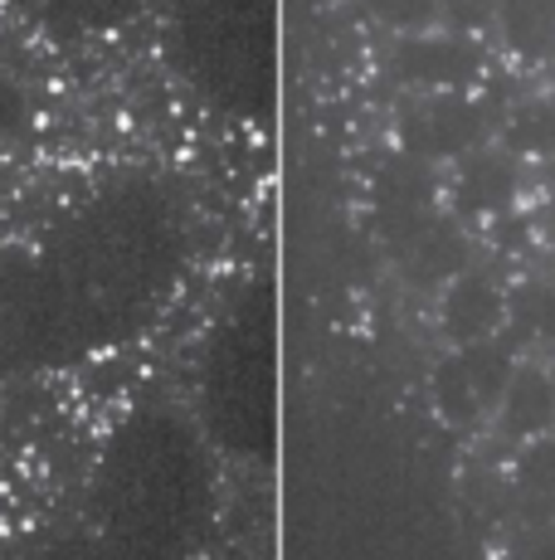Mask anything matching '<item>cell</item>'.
I'll use <instances>...</instances> for the list:
<instances>
[{"label":"cell","instance_id":"cell-1","mask_svg":"<svg viewBox=\"0 0 555 560\" xmlns=\"http://www.w3.org/2000/svg\"><path fill=\"white\" fill-rule=\"evenodd\" d=\"M511 371H517V361L497 337L453 347L434 371V409L453 429H477L487 415H497Z\"/></svg>","mask_w":555,"mask_h":560},{"label":"cell","instance_id":"cell-2","mask_svg":"<svg viewBox=\"0 0 555 560\" xmlns=\"http://www.w3.org/2000/svg\"><path fill=\"white\" fill-rule=\"evenodd\" d=\"M487 132H493V113L468 89L463 93H424V98L404 113L400 147L410 156L439 166V161H463L468 152H477V147L487 142Z\"/></svg>","mask_w":555,"mask_h":560},{"label":"cell","instance_id":"cell-3","mask_svg":"<svg viewBox=\"0 0 555 560\" xmlns=\"http://www.w3.org/2000/svg\"><path fill=\"white\" fill-rule=\"evenodd\" d=\"M390 79L420 93H463L483 79V49L468 35H400L390 49Z\"/></svg>","mask_w":555,"mask_h":560},{"label":"cell","instance_id":"cell-4","mask_svg":"<svg viewBox=\"0 0 555 560\" xmlns=\"http://www.w3.org/2000/svg\"><path fill=\"white\" fill-rule=\"evenodd\" d=\"M434 166L420 156H410L400 147L376 176V220L386 230L390 244H400L410 230H420L434 214Z\"/></svg>","mask_w":555,"mask_h":560},{"label":"cell","instance_id":"cell-5","mask_svg":"<svg viewBox=\"0 0 555 560\" xmlns=\"http://www.w3.org/2000/svg\"><path fill=\"white\" fill-rule=\"evenodd\" d=\"M521 190V171L517 156L501 152V147H477L458 161V176H453V210L463 220H497L517 205Z\"/></svg>","mask_w":555,"mask_h":560},{"label":"cell","instance_id":"cell-6","mask_svg":"<svg viewBox=\"0 0 555 560\" xmlns=\"http://www.w3.org/2000/svg\"><path fill=\"white\" fill-rule=\"evenodd\" d=\"M507 322V293L493 283L487 273H458L444 293L439 307V327L453 347H468V341H487L501 331Z\"/></svg>","mask_w":555,"mask_h":560},{"label":"cell","instance_id":"cell-7","mask_svg":"<svg viewBox=\"0 0 555 560\" xmlns=\"http://www.w3.org/2000/svg\"><path fill=\"white\" fill-rule=\"evenodd\" d=\"M394 254H400L404 273L414 278V283H448V278H458L468 268V240L463 230H458L453 220H444L439 210L429 214V220L420 224V230H410L400 244H394Z\"/></svg>","mask_w":555,"mask_h":560},{"label":"cell","instance_id":"cell-8","mask_svg":"<svg viewBox=\"0 0 555 560\" xmlns=\"http://www.w3.org/2000/svg\"><path fill=\"white\" fill-rule=\"evenodd\" d=\"M497 424L507 439H541L555 429V375L541 365H517L501 390Z\"/></svg>","mask_w":555,"mask_h":560},{"label":"cell","instance_id":"cell-9","mask_svg":"<svg viewBox=\"0 0 555 560\" xmlns=\"http://www.w3.org/2000/svg\"><path fill=\"white\" fill-rule=\"evenodd\" d=\"M497 30L507 49L527 63H541L555 54V0H501Z\"/></svg>","mask_w":555,"mask_h":560},{"label":"cell","instance_id":"cell-10","mask_svg":"<svg viewBox=\"0 0 555 560\" xmlns=\"http://www.w3.org/2000/svg\"><path fill=\"white\" fill-rule=\"evenodd\" d=\"M511 502L531 522H555V439L541 434L511 472Z\"/></svg>","mask_w":555,"mask_h":560},{"label":"cell","instance_id":"cell-11","mask_svg":"<svg viewBox=\"0 0 555 560\" xmlns=\"http://www.w3.org/2000/svg\"><path fill=\"white\" fill-rule=\"evenodd\" d=\"M501 152L555 156V98H527L501 117Z\"/></svg>","mask_w":555,"mask_h":560},{"label":"cell","instance_id":"cell-12","mask_svg":"<svg viewBox=\"0 0 555 560\" xmlns=\"http://www.w3.org/2000/svg\"><path fill=\"white\" fill-rule=\"evenodd\" d=\"M507 317L521 337L555 351V278H527L507 293Z\"/></svg>","mask_w":555,"mask_h":560},{"label":"cell","instance_id":"cell-13","mask_svg":"<svg viewBox=\"0 0 555 560\" xmlns=\"http://www.w3.org/2000/svg\"><path fill=\"white\" fill-rule=\"evenodd\" d=\"M366 5L390 35H420V30H434L444 0H366Z\"/></svg>","mask_w":555,"mask_h":560},{"label":"cell","instance_id":"cell-14","mask_svg":"<svg viewBox=\"0 0 555 560\" xmlns=\"http://www.w3.org/2000/svg\"><path fill=\"white\" fill-rule=\"evenodd\" d=\"M497 5L501 0H444L439 20L453 35H477V30L497 25Z\"/></svg>","mask_w":555,"mask_h":560}]
</instances>
